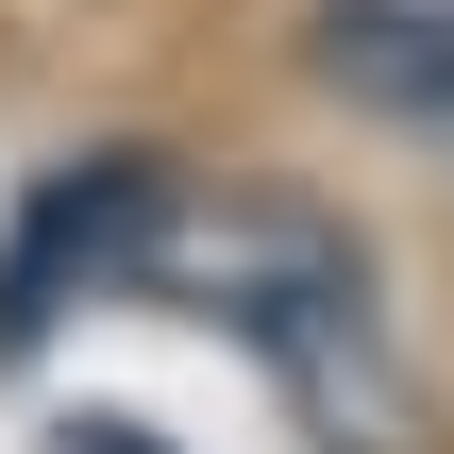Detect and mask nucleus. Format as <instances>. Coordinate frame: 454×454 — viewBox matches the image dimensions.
Masks as SVG:
<instances>
[{"mask_svg": "<svg viewBox=\"0 0 454 454\" xmlns=\"http://www.w3.org/2000/svg\"><path fill=\"white\" fill-rule=\"evenodd\" d=\"M135 286H202V303L286 371V404H303L320 454H404L421 438V387H404V354H387V320H371V270H354L303 202H185V185H168Z\"/></svg>", "mask_w": 454, "mask_h": 454, "instance_id": "f257e3e1", "label": "nucleus"}, {"mask_svg": "<svg viewBox=\"0 0 454 454\" xmlns=\"http://www.w3.org/2000/svg\"><path fill=\"white\" fill-rule=\"evenodd\" d=\"M152 219H168V168H152V152L51 168L34 219H17V253H0V354H34V337L67 320V286H135V270H152Z\"/></svg>", "mask_w": 454, "mask_h": 454, "instance_id": "f03ea898", "label": "nucleus"}, {"mask_svg": "<svg viewBox=\"0 0 454 454\" xmlns=\"http://www.w3.org/2000/svg\"><path fill=\"white\" fill-rule=\"evenodd\" d=\"M320 84L387 135L454 152V0H337L320 17Z\"/></svg>", "mask_w": 454, "mask_h": 454, "instance_id": "7ed1b4c3", "label": "nucleus"}, {"mask_svg": "<svg viewBox=\"0 0 454 454\" xmlns=\"http://www.w3.org/2000/svg\"><path fill=\"white\" fill-rule=\"evenodd\" d=\"M67 454H152V438H135V421H67Z\"/></svg>", "mask_w": 454, "mask_h": 454, "instance_id": "20e7f679", "label": "nucleus"}]
</instances>
